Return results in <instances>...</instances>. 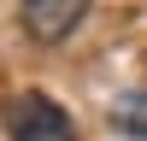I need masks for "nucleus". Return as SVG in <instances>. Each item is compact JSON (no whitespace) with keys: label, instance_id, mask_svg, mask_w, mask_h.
Here are the masks:
<instances>
[{"label":"nucleus","instance_id":"2","mask_svg":"<svg viewBox=\"0 0 147 141\" xmlns=\"http://www.w3.org/2000/svg\"><path fill=\"white\" fill-rule=\"evenodd\" d=\"M82 23V0H24V30L35 41H59Z\"/></svg>","mask_w":147,"mask_h":141},{"label":"nucleus","instance_id":"3","mask_svg":"<svg viewBox=\"0 0 147 141\" xmlns=\"http://www.w3.org/2000/svg\"><path fill=\"white\" fill-rule=\"evenodd\" d=\"M112 129L147 141V88H129V94H118V100H112Z\"/></svg>","mask_w":147,"mask_h":141},{"label":"nucleus","instance_id":"1","mask_svg":"<svg viewBox=\"0 0 147 141\" xmlns=\"http://www.w3.org/2000/svg\"><path fill=\"white\" fill-rule=\"evenodd\" d=\"M6 135L12 141H77V129H71L65 106H59L53 94L24 88V94L6 100Z\"/></svg>","mask_w":147,"mask_h":141}]
</instances>
